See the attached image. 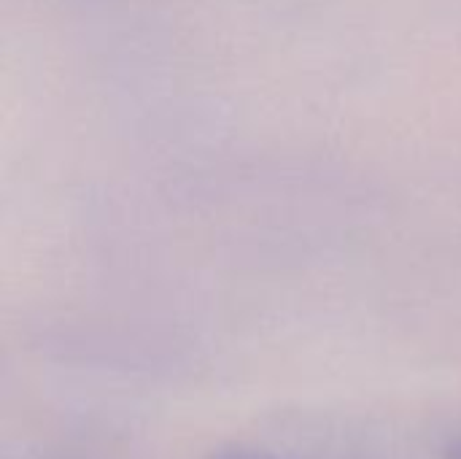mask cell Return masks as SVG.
<instances>
[{"instance_id":"1","label":"cell","mask_w":461,"mask_h":459,"mask_svg":"<svg viewBox=\"0 0 461 459\" xmlns=\"http://www.w3.org/2000/svg\"><path fill=\"white\" fill-rule=\"evenodd\" d=\"M205 459H281L273 452L254 449V446H219L213 449Z\"/></svg>"}]
</instances>
